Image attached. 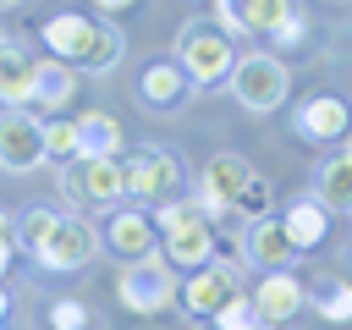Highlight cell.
Here are the masks:
<instances>
[{
  "label": "cell",
  "instance_id": "1",
  "mask_svg": "<svg viewBox=\"0 0 352 330\" xmlns=\"http://www.w3.org/2000/svg\"><path fill=\"white\" fill-rule=\"evenodd\" d=\"M38 33H44V50H50L55 60L88 66V72H110V66L121 60V50H126L110 22H88L82 11H55Z\"/></svg>",
  "mask_w": 352,
  "mask_h": 330
},
{
  "label": "cell",
  "instance_id": "2",
  "mask_svg": "<svg viewBox=\"0 0 352 330\" xmlns=\"http://www.w3.org/2000/svg\"><path fill=\"white\" fill-rule=\"evenodd\" d=\"M170 60L187 72V82H192V88H214V82H226V77H231L236 50H231V33H226L214 16H192V22H182Z\"/></svg>",
  "mask_w": 352,
  "mask_h": 330
},
{
  "label": "cell",
  "instance_id": "3",
  "mask_svg": "<svg viewBox=\"0 0 352 330\" xmlns=\"http://www.w3.org/2000/svg\"><path fill=\"white\" fill-rule=\"evenodd\" d=\"M121 182H126L132 204H148V209L176 204L182 198V160L170 148H160V143H143V148H132L121 160Z\"/></svg>",
  "mask_w": 352,
  "mask_h": 330
},
{
  "label": "cell",
  "instance_id": "4",
  "mask_svg": "<svg viewBox=\"0 0 352 330\" xmlns=\"http://www.w3.org/2000/svg\"><path fill=\"white\" fill-rule=\"evenodd\" d=\"M226 82H231V94H236L242 110L264 116V110H280V104H286L292 72H286L280 55H270V50H248V55H236V66H231Z\"/></svg>",
  "mask_w": 352,
  "mask_h": 330
},
{
  "label": "cell",
  "instance_id": "5",
  "mask_svg": "<svg viewBox=\"0 0 352 330\" xmlns=\"http://www.w3.org/2000/svg\"><path fill=\"white\" fill-rule=\"evenodd\" d=\"M60 198L72 209H116L126 198V182H121V160H94V154H77L60 165Z\"/></svg>",
  "mask_w": 352,
  "mask_h": 330
},
{
  "label": "cell",
  "instance_id": "6",
  "mask_svg": "<svg viewBox=\"0 0 352 330\" xmlns=\"http://www.w3.org/2000/svg\"><path fill=\"white\" fill-rule=\"evenodd\" d=\"M116 297H121L126 314H160V308L176 302V270H170L160 253L126 258L121 275H116Z\"/></svg>",
  "mask_w": 352,
  "mask_h": 330
},
{
  "label": "cell",
  "instance_id": "7",
  "mask_svg": "<svg viewBox=\"0 0 352 330\" xmlns=\"http://www.w3.org/2000/svg\"><path fill=\"white\" fill-rule=\"evenodd\" d=\"M94 253H99L94 220H88V214H55V226H50V236H44V248H38L33 258H38L44 270H55V275H72V270H82Z\"/></svg>",
  "mask_w": 352,
  "mask_h": 330
},
{
  "label": "cell",
  "instance_id": "8",
  "mask_svg": "<svg viewBox=\"0 0 352 330\" xmlns=\"http://www.w3.org/2000/svg\"><path fill=\"white\" fill-rule=\"evenodd\" d=\"M242 292V275H236V264H220V258H209L204 270H187V280H182V308L192 314V319H214L231 297Z\"/></svg>",
  "mask_w": 352,
  "mask_h": 330
},
{
  "label": "cell",
  "instance_id": "9",
  "mask_svg": "<svg viewBox=\"0 0 352 330\" xmlns=\"http://www.w3.org/2000/svg\"><path fill=\"white\" fill-rule=\"evenodd\" d=\"M248 182H253V165H248V154H231V148H226V154H214V160L204 165V182H198V204L209 209V220L231 214Z\"/></svg>",
  "mask_w": 352,
  "mask_h": 330
},
{
  "label": "cell",
  "instance_id": "10",
  "mask_svg": "<svg viewBox=\"0 0 352 330\" xmlns=\"http://www.w3.org/2000/svg\"><path fill=\"white\" fill-rule=\"evenodd\" d=\"M44 165V126L28 110H0V170L28 176Z\"/></svg>",
  "mask_w": 352,
  "mask_h": 330
},
{
  "label": "cell",
  "instance_id": "11",
  "mask_svg": "<svg viewBox=\"0 0 352 330\" xmlns=\"http://www.w3.org/2000/svg\"><path fill=\"white\" fill-rule=\"evenodd\" d=\"M242 258H248L258 275H270V270H292L302 253L292 248L280 214H258V220H248V231H242Z\"/></svg>",
  "mask_w": 352,
  "mask_h": 330
},
{
  "label": "cell",
  "instance_id": "12",
  "mask_svg": "<svg viewBox=\"0 0 352 330\" xmlns=\"http://www.w3.org/2000/svg\"><path fill=\"white\" fill-rule=\"evenodd\" d=\"M292 126H297L302 143H341V138L352 132V110H346V99H336V94H314V99L297 104Z\"/></svg>",
  "mask_w": 352,
  "mask_h": 330
},
{
  "label": "cell",
  "instance_id": "13",
  "mask_svg": "<svg viewBox=\"0 0 352 330\" xmlns=\"http://www.w3.org/2000/svg\"><path fill=\"white\" fill-rule=\"evenodd\" d=\"M297 6L292 0H214V22L236 38V33H275Z\"/></svg>",
  "mask_w": 352,
  "mask_h": 330
},
{
  "label": "cell",
  "instance_id": "14",
  "mask_svg": "<svg viewBox=\"0 0 352 330\" xmlns=\"http://www.w3.org/2000/svg\"><path fill=\"white\" fill-rule=\"evenodd\" d=\"M160 258L170 270H204L214 258V220H192V226L160 231Z\"/></svg>",
  "mask_w": 352,
  "mask_h": 330
},
{
  "label": "cell",
  "instance_id": "15",
  "mask_svg": "<svg viewBox=\"0 0 352 330\" xmlns=\"http://www.w3.org/2000/svg\"><path fill=\"white\" fill-rule=\"evenodd\" d=\"M253 302H258V314L270 324H286V319H297L308 308V286L297 280V270H270V275H258Z\"/></svg>",
  "mask_w": 352,
  "mask_h": 330
},
{
  "label": "cell",
  "instance_id": "16",
  "mask_svg": "<svg viewBox=\"0 0 352 330\" xmlns=\"http://www.w3.org/2000/svg\"><path fill=\"white\" fill-rule=\"evenodd\" d=\"M99 242H104L110 253H121V258H148V253H160V231H154V220L138 214V209H110Z\"/></svg>",
  "mask_w": 352,
  "mask_h": 330
},
{
  "label": "cell",
  "instance_id": "17",
  "mask_svg": "<svg viewBox=\"0 0 352 330\" xmlns=\"http://www.w3.org/2000/svg\"><path fill=\"white\" fill-rule=\"evenodd\" d=\"M33 72H38V60L22 44H0V110L33 104Z\"/></svg>",
  "mask_w": 352,
  "mask_h": 330
},
{
  "label": "cell",
  "instance_id": "18",
  "mask_svg": "<svg viewBox=\"0 0 352 330\" xmlns=\"http://www.w3.org/2000/svg\"><path fill=\"white\" fill-rule=\"evenodd\" d=\"M187 94H192V82H187V72H182L176 60H154V66H143V77H138V99H143L148 110H176Z\"/></svg>",
  "mask_w": 352,
  "mask_h": 330
},
{
  "label": "cell",
  "instance_id": "19",
  "mask_svg": "<svg viewBox=\"0 0 352 330\" xmlns=\"http://www.w3.org/2000/svg\"><path fill=\"white\" fill-rule=\"evenodd\" d=\"M280 226H286L292 248H297V253H308V248H319V242H324V231H330V209H324L314 192H297V198L286 204Z\"/></svg>",
  "mask_w": 352,
  "mask_h": 330
},
{
  "label": "cell",
  "instance_id": "20",
  "mask_svg": "<svg viewBox=\"0 0 352 330\" xmlns=\"http://www.w3.org/2000/svg\"><path fill=\"white\" fill-rule=\"evenodd\" d=\"M77 132H82V154H94V160H121V148H126L121 121H116L110 110H88V116H77Z\"/></svg>",
  "mask_w": 352,
  "mask_h": 330
},
{
  "label": "cell",
  "instance_id": "21",
  "mask_svg": "<svg viewBox=\"0 0 352 330\" xmlns=\"http://www.w3.org/2000/svg\"><path fill=\"white\" fill-rule=\"evenodd\" d=\"M314 198H319L330 214H352V160H346V154H330V160L319 165Z\"/></svg>",
  "mask_w": 352,
  "mask_h": 330
},
{
  "label": "cell",
  "instance_id": "22",
  "mask_svg": "<svg viewBox=\"0 0 352 330\" xmlns=\"http://www.w3.org/2000/svg\"><path fill=\"white\" fill-rule=\"evenodd\" d=\"M77 94V77H72V66L66 60H44L38 72H33V104L50 116V110H60L66 99Z\"/></svg>",
  "mask_w": 352,
  "mask_h": 330
},
{
  "label": "cell",
  "instance_id": "23",
  "mask_svg": "<svg viewBox=\"0 0 352 330\" xmlns=\"http://www.w3.org/2000/svg\"><path fill=\"white\" fill-rule=\"evenodd\" d=\"M308 308H314L319 319H330V324H346V319H352V286H346L341 275H324V280L308 286Z\"/></svg>",
  "mask_w": 352,
  "mask_h": 330
},
{
  "label": "cell",
  "instance_id": "24",
  "mask_svg": "<svg viewBox=\"0 0 352 330\" xmlns=\"http://www.w3.org/2000/svg\"><path fill=\"white\" fill-rule=\"evenodd\" d=\"M209 324H214V330H275V324L258 314V302H253V297H242V292H236V297H231Z\"/></svg>",
  "mask_w": 352,
  "mask_h": 330
},
{
  "label": "cell",
  "instance_id": "25",
  "mask_svg": "<svg viewBox=\"0 0 352 330\" xmlns=\"http://www.w3.org/2000/svg\"><path fill=\"white\" fill-rule=\"evenodd\" d=\"M44 126V160H77L82 154V132H77V121H38Z\"/></svg>",
  "mask_w": 352,
  "mask_h": 330
},
{
  "label": "cell",
  "instance_id": "26",
  "mask_svg": "<svg viewBox=\"0 0 352 330\" xmlns=\"http://www.w3.org/2000/svg\"><path fill=\"white\" fill-rule=\"evenodd\" d=\"M50 330H88V302L82 297H55L50 302Z\"/></svg>",
  "mask_w": 352,
  "mask_h": 330
},
{
  "label": "cell",
  "instance_id": "27",
  "mask_svg": "<svg viewBox=\"0 0 352 330\" xmlns=\"http://www.w3.org/2000/svg\"><path fill=\"white\" fill-rule=\"evenodd\" d=\"M264 209H270V182L253 170V182L242 187V198H236V209H231V214H248V220H258Z\"/></svg>",
  "mask_w": 352,
  "mask_h": 330
},
{
  "label": "cell",
  "instance_id": "28",
  "mask_svg": "<svg viewBox=\"0 0 352 330\" xmlns=\"http://www.w3.org/2000/svg\"><path fill=\"white\" fill-rule=\"evenodd\" d=\"M270 38H275L280 50H297V44H308V22H302V16L292 11V16H286V22L275 28V33H270Z\"/></svg>",
  "mask_w": 352,
  "mask_h": 330
},
{
  "label": "cell",
  "instance_id": "29",
  "mask_svg": "<svg viewBox=\"0 0 352 330\" xmlns=\"http://www.w3.org/2000/svg\"><path fill=\"white\" fill-rule=\"evenodd\" d=\"M16 264V236L11 231H0V280H6V270Z\"/></svg>",
  "mask_w": 352,
  "mask_h": 330
},
{
  "label": "cell",
  "instance_id": "30",
  "mask_svg": "<svg viewBox=\"0 0 352 330\" xmlns=\"http://www.w3.org/2000/svg\"><path fill=\"white\" fill-rule=\"evenodd\" d=\"M94 6H99V11H110V16H116V11H126V6H132V0H94Z\"/></svg>",
  "mask_w": 352,
  "mask_h": 330
},
{
  "label": "cell",
  "instance_id": "31",
  "mask_svg": "<svg viewBox=\"0 0 352 330\" xmlns=\"http://www.w3.org/2000/svg\"><path fill=\"white\" fill-rule=\"evenodd\" d=\"M6 308H11V297H6V286H0V324H6Z\"/></svg>",
  "mask_w": 352,
  "mask_h": 330
},
{
  "label": "cell",
  "instance_id": "32",
  "mask_svg": "<svg viewBox=\"0 0 352 330\" xmlns=\"http://www.w3.org/2000/svg\"><path fill=\"white\" fill-rule=\"evenodd\" d=\"M0 231H11V220H6V209H0Z\"/></svg>",
  "mask_w": 352,
  "mask_h": 330
},
{
  "label": "cell",
  "instance_id": "33",
  "mask_svg": "<svg viewBox=\"0 0 352 330\" xmlns=\"http://www.w3.org/2000/svg\"><path fill=\"white\" fill-rule=\"evenodd\" d=\"M346 160H352V132H346Z\"/></svg>",
  "mask_w": 352,
  "mask_h": 330
},
{
  "label": "cell",
  "instance_id": "34",
  "mask_svg": "<svg viewBox=\"0 0 352 330\" xmlns=\"http://www.w3.org/2000/svg\"><path fill=\"white\" fill-rule=\"evenodd\" d=\"M6 6H22V0H0V11H6Z\"/></svg>",
  "mask_w": 352,
  "mask_h": 330
}]
</instances>
